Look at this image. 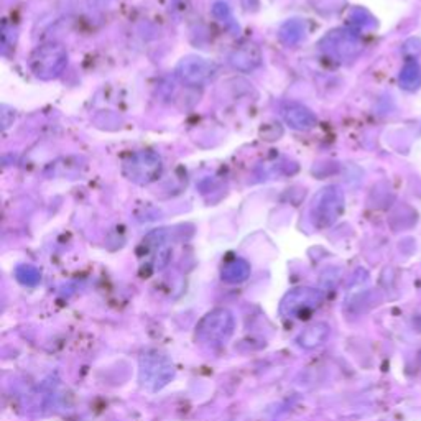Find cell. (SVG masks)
Returning <instances> with one entry per match:
<instances>
[{
    "label": "cell",
    "instance_id": "6da1fadb",
    "mask_svg": "<svg viewBox=\"0 0 421 421\" xmlns=\"http://www.w3.org/2000/svg\"><path fill=\"white\" fill-rule=\"evenodd\" d=\"M236 318L226 308H217L206 314L196 326V338L211 348H219L232 338Z\"/></svg>",
    "mask_w": 421,
    "mask_h": 421
},
{
    "label": "cell",
    "instance_id": "7a4b0ae2",
    "mask_svg": "<svg viewBox=\"0 0 421 421\" xmlns=\"http://www.w3.org/2000/svg\"><path fill=\"white\" fill-rule=\"evenodd\" d=\"M68 65V53L65 46L50 43L38 46L30 56V68L36 78L43 81L56 79Z\"/></svg>",
    "mask_w": 421,
    "mask_h": 421
},
{
    "label": "cell",
    "instance_id": "3957f363",
    "mask_svg": "<svg viewBox=\"0 0 421 421\" xmlns=\"http://www.w3.org/2000/svg\"><path fill=\"white\" fill-rule=\"evenodd\" d=\"M173 375V364L167 355L150 350L140 357V383L150 392L162 390Z\"/></svg>",
    "mask_w": 421,
    "mask_h": 421
},
{
    "label": "cell",
    "instance_id": "277c9868",
    "mask_svg": "<svg viewBox=\"0 0 421 421\" xmlns=\"http://www.w3.org/2000/svg\"><path fill=\"white\" fill-rule=\"evenodd\" d=\"M344 211V194L338 186H328L314 196L311 204V217L319 229L329 227L339 219Z\"/></svg>",
    "mask_w": 421,
    "mask_h": 421
},
{
    "label": "cell",
    "instance_id": "5b68a950",
    "mask_svg": "<svg viewBox=\"0 0 421 421\" xmlns=\"http://www.w3.org/2000/svg\"><path fill=\"white\" fill-rule=\"evenodd\" d=\"M162 158L155 152H138L124 162V175L137 184H150L162 177Z\"/></svg>",
    "mask_w": 421,
    "mask_h": 421
},
{
    "label": "cell",
    "instance_id": "8992f818",
    "mask_svg": "<svg viewBox=\"0 0 421 421\" xmlns=\"http://www.w3.org/2000/svg\"><path fill=\"white\" fill-rule=\"evenodd\" d=\"M323 303V293L313 289H295L286 293L280 303V314L284 318H303Z\"/></svg>",
    "mask_w": 421,
    "mask_h": 421
},
{
    "label": "cell",
    "instance_id": "52a82bcc",
    "mask_svg": "<svg viewBox=\"0 0 421 421\" xmlns=\"http://www.w3.org/2000/svg\"><path fill=\"white\" fill-rule=\"evenodd\" d=\"M214 63L201 56H188L181 60L177 66V76L181 83L188 86H199V84L209 81L214 76Z\"/></svg>",
    "mask_w": 421,
    "mask_h": 421
},
{
    "label": "cell",
    "instance_id": "ba28073f",
    "mask_svg": "<svg viewBox=\"0 0 421 421\" xmlns=\"http://www.w3.org/2000/svg\"><path fill=\"white\" fill-rule=\"evenodd\" d=\"M321 46L328 51V55L338 58V60H353L362 50L359 36L348 30H338L329 33L323 40Z\"/></svg>",
    "mask_w": 421,
    "mask_h": 421
},
{
    "label": "cell",
    "instance_id": "9c48e42d",
    "mask_svg": "<svg viewBox=\"0 0 421 421\" xmlns=\"http://www.w3.org/2000/svg\"><path fill=\"white\" fill-rule=\"evenodd\" d=\"M284 119L291 129L295 130H311L316 127L318 119L313 112L300 103H289L284 105Z\"/></svg>",
    "mask_w": 421,
    "mask_h": 421
},
{
    "label": "cell",
    "instance_id": "30bf717a",
    "mask_svg": "<svg viewBox=\"0 0 421 421\" xmlns=\"http://www.w3.org/2000/svg\"><path fill=\"white\" fill-rule=\"evenodd\" d=\"M231 65L239 71L250 73L262 65V53L257 45L245 43L232 51Z\"/></svg>",
    "mask_w": 421,
    "mask_h": 421
},
{
    "label": "cell",
    "instance_id": "8fae6325",
    "mask_svg": "<svg viewBox=\"0 0 421 421\" xmlns=\"http://www.w3.org/2000/svg\"><path fill=\"white\" fill-rule=\"evenodd\" d=\"M222 280L227 284H242L249 279L250 265L244 259H232L222 266Z\"/></svg>",
    "mask_w": 421,
    "mask_h": 421
},
{
    "label": "cell",
    "instance_id": "7c38bea8",
    "mask_svg": "<svg viewBox=\"0 0 421 421\" xmlns=\"http://www.w3.org/2000/svg\"><path fill=\"white\" fill-rule=\"evenodd\" d=\"M328 334H329V328L324 323L311 324V326H308L305 331L298 336V344L306 349L316 348V345L323 344L324 341H326Z\"/></svg>",
    "mask_w": 421,
    "mask_h": 421
},
{
    "label": "cell",
    "instance_id": "4fadbf2b",
    "mask_svg": "<svg viewBox=\"0 0 421 421\" xmlns=\"http://www.w3.org/2000/svg\"><path fill=\"white\" fill-rule=\"evenodd\" d=\"M400 86L405 90H418L421 86V66L417 60H408L400 71Z\"/></svg>",
    "mask_w": 421,
    "mask_h": 421
},
{
    "label": "cell",
    "instance_id": "5bb4252c",
    "mask_svg": "<svg viewBox=\"0 0 421 421\" xmlns=\"http://www.w3.org/2000/svg\"><path fill=\"white\" fill-rule=\"evenodd\" d=\"M279 36L285 45H298L305 38V24L301 20H289V22L281 25Z\"/></svg>",
    "mask_w": 421,
    "mask_h": 421
},
{
    "label": "cell",
    "instance_id": "9a60e30c",
    "mask_svg": "<svg viewBox=\"0 0 421 421\" xmlns=\"http://www.w3.org/2000/svg\"><path fill=\"white\" fill-rule=\"evenodd\" d=\"M17 279L24 285H36L40 281V270L31 265H22L17 269Z\"/></svg>",
    "mask_w": 421,
    "mask_h": 421
},
{
    "label": "cell",
    "instance_id": "2e32d148",
    "mask_svg": "<svg viewBox=\"0 0 421 421\" xmlns=\"http://www.w3.org/2000/svg\"><path fill=\"white\" fill-rule=\"evenodd\" d=\"M405 53L410 56V60H413V58H417L421 51V41L417 38H412L408 40L407 43H405Z\"/></svg>",
    "mask_w": 421,
    "mask_h": 421
}]
</instances>
